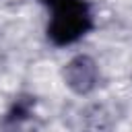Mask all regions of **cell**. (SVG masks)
Returning <instances> with one entry per match:
<instances>
[{
    "mask_svg": "<svg viewBox=\"0 0 132 132\" xmlns=\"http://www.w3.org/2000/svg\"><path fill=\"white\" fill-rule=\"evenodd\" d=\"M47 37L56 45H68L87 35L93 25L89 4L85 0H56L52 6Z\"/></svg>",
    "mask_w": 132,
    "mask_h": 132,
    "instance_id": "cell-1",
    "label": "cell"
},
{
    "mask_svg": "<svg viewBox=\"0 0 132 132\" xmlns=\"http://www.w3.org/2000/svg\"><path fill=\"white\" fill-rule=\"evenodd\" d=\"M41 2H45V4H47V6H52V4H54V2H56V0H41Z\"/></svg>",
    "mask_w": 132,
    "mask_h": 132,
    "instance_id": "cell-2",
    "label": "cell"
}]
</instances>
